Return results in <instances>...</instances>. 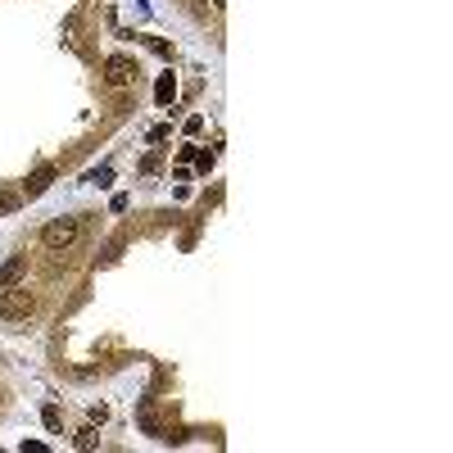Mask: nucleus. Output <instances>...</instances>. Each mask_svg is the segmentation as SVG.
<instances>
[{
  "label": "nucleus",
  "mask_w": 453,
  "mask_h": 453,
  "mask_svg": "<svg viewBox=\"0 0 453 453\" xmlns=\"http://www.w3.org/2000/svg\"><path fill=\"white\" fill-rule=\"evenodd\" d=\"M150 50H154V55H163V60H172V46H168V41H159V36H150Z\"/></svg>",
  "instance_id": "11"
},
{
  "label": "nucleus",
  "mask_w": 453,
  "mask_h": 453,
  "mask_svg": "<svg viewBox=\"0 0 453 453\" xmlns=\"http://www.w3.org/2000/svg\"><path fill=\"white\" fill-rule=\"evenodd\" d=\"M214 5H227V0H214Z\"/></svg>",
  "instance_id": "14"
},
{
  "label": "nucleus",
  "mask_w": 453,
  "mask_h": 453,
  "mask_svg": "<svg viewBox=\"0 0 453 453\" xmlns=\"http://www.w3.org/2000/svg\"><path fill=\"white\" fill-rule=\"evenodd\" d=\"M23 277H27V258H23V254H14V258H9L5 267H0V291H9V286H18V281H23Z\"/></svg>",
  "instance_id": "5"
},
{
  "label": "nucleus",
  "mask_w": 453,
  "mask_h": 453,
  "mask_svg": "<svg viewBox=\"0 0 453 453\" xmlns=\"http://www.w3.org/2000/svg\"><path fill=\"white\" fill-rule=\"evenodd\" d=\"M195 168L209 177V172H214V150H195Z\"/></svg>",
  "instance_id": "9"
},
{
  "label": "nucleus",
  "mask_w": 453,
  "mask_h": 453,
  "mask_svg": "<svg viewBox=\"0 0 453 453\" xmlns=\"http://www.w3.org/2000/svg\"><path fill=\"white\" fill-rule=\"evenodd\" d=\"M18 200H23V195H9V190H0V214H14Z\"/></svg>",
  "instance_id": "10"
},
{
  "label": "nucleus",
  "mask_w": 453,
  "mask_h": 453,
  "mask_svg": "<svg viewBox=\"0 0 453 453\" xmlns=\"http://www.w3.org/2000/svg\"><path fill=\"white\" fill-rule=\"evenodd\" d=\"M154 100H159V104H172V100H177V77H172V73H163L159 82H154Z\"/></svg>",
  "instance_id": "6"
},
{
  "label": "nucleus",
  "mask_w": 453,
  "mask_h": 453,
  "mask_svg": "<svg viewBox=\"0 0 453 453\" xmlns=\"http://www.w3.org/2000/svg\"><path fill=\"white\" fill-rule=\"evenodd\" d=\"M77 231H82V227H77V218H55V223L41 227V245L46 249H69L77 240Z\"/></svg>",
  "instance_id": "1"
},
{
  "label": "nucleus",
  "mask_w": 453,
  "mask_h": 453,
  "mask_svg": "<svg viewBox=\"0 0 453 453\" xmlns=\"http://www.w3.org/2000/svg\"><path fill=\"white\" fill-rule=\"evenodd\" d=\"M27 313H32V295H27V291H18V286L0 291V317H9V322H23Z\"/></svg>",
  "instance_id": "2"
},
{
  "label": "nucleus",
  "mask_w": 453,
  "mask_h": 453,
  "mask_svg": "<svg viewBox=\"0 0 453 453\" xmlns=\"http://www.w3.org/2000/svg\"><path fill=\"white\" fill-rule=\"evenodd\" d=\"M200 132H204V118H200V113H195V118H186V137H200Z\"/></svg>",
  "instance_id": "13"
},
{
  "label": "nucleus",
  "mask_w": 453,
  "mask_h": 453,
  "mask_svg": "<svg viewBox=\"0 0 453 453\" xmlns=\"http://www.w3.org/2000/svg\"><path fill=\"white\" fill-rule=\"evenodd\" d=\"M41 421H46V431H60L64 426V412L55 408V403H46V408H41Z\"/></svg>",
  "instance_id": "7"
},
{
  "label": "nucleus",
  "mask_w": 453,
  "mask_h": 453,
  "mask_svg": "<svg viewBox=\"0 0 453 453\" xmlns=\"http://www.w3.org/2000/svg\"><path fill=\"white\" fill-rule=\"evenodd\" d=\"M50 181H55V168L46 163V168H36L32 177H27V186H23V200H36V195H46V190H50Z\"/></svg>",
  "instance_id": "4"
},
{
  "label": "nucleus",
  "mask_w": 453,
  "mask_h": 453,
  "mask_svg": "<svg viewBox=\"0 0 453 453\" xmlns=\"http://www.w3.org/2000/svg\"><path fill=\"white\" fill-rule=\"evenodd\" d=\"M77 449H95V431H91V426L77 431Z\"/></svg>",
  "instance_id": "12"
},
{
  "label": "nucleus",
  "mask_w": 453,
  "mask_h": 453,
  "mask_svg": "<svg viewBox=\"0 0 453 453\" xmlns=\"http://www.w3.org/2000/svg\"><path fill=\"white\" fill-rule=\"evenodd\" d=\"M86 181H91V186H109V181H113V168H95V172H86Z\"/></svg>",
  "instance_id": "8"
},
{
  "label": "nucleus",
  "mask_w": 453,
  "mask_h": 453,
  "mask_svg": "<svg viewBox=\"0 0 453 453\" xmlns=\"http://www.w3.org/2000/svg\"><path fill=\"white\" fill-rule=\"evenodd\" d=\"M132 77H137V60L132 55H109L104 60V82L109 86H127Z\"/></svg>",
  "instance_id": "3"
}]
</instances>
